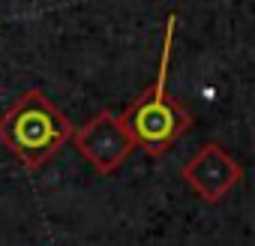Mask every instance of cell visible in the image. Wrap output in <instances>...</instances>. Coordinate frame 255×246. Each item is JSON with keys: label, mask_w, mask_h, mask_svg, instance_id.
<instances>
[{"label": "cell", "mask_w": 255, "mask_h": 246, "mask_svg": "<svg viewBox=\"0 0 255 246\" xmlns=\"http://www.w3.org/2000/svg\"><path fill=\"white\" fill-rule=\"evenodd\" d=\"M174 30H177V12L165 18V36H162V51H159V66H156V81L126 108L123 123L129 135L135 138V147L144 150L147 156H162L189 126L192 114L186 111L183 102L171 99L165 93L168 81V63H171V45H174Z\"/></svg>", "instance_id": "cell-2"}, {"label": "cell", "mask_w": 255, "mask_h": 246, "mask_svg": "<svg viewBox=\"0 0 255 246\" xmlns=\"http://www.w3.org/2000/svg\"><path fill=\"white\" fill-rule=\"evenodd\" d=\"M75 150L96 168V174L108 177L114 174L135 150V138L129 135L126 123L120 114L102 108L99 114H93L81 129H75L72 135Z\"/></svg>", "instance_id": "cell-3"}, {"label": "cell", "mask_w": 255, "mask_h": 246, "mask_svg": "<svg viewBox=\"0 0 255 246\" xmlns=\"http://www.w3.org/2000/svg\"><path fill=\"white\" fill-rule=\"evenodd\" d=\"M183 183L204 201L216 204L219 198H225L240 180H243V168L240 162L216 141L201 144V150L180 168Z\"/></svg>", "instance_id": "cell-4"}, {"label": "cell", "mask_w": 255, "mask_h": 246, "mask_svg": "<svg viewBox=\"0 0 255 246\" xmlns=\"http://www.w3.org/2000/svg\"><path fill=\"white\" fill-rule=\"evenodd\" d=\"M72 135L75 126L69 117L36 87L24 90L0 114V144L30 171L57 156L60 147L72 141Z\"/></svg>", "instance_id": "cell-1"}]
</instances>
